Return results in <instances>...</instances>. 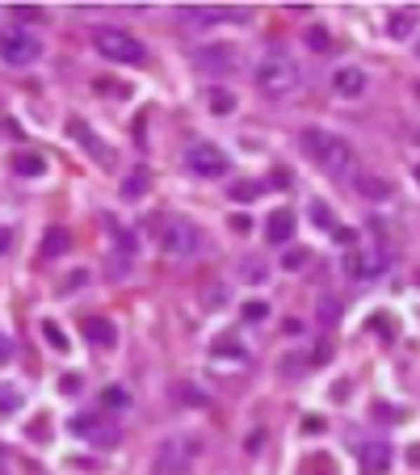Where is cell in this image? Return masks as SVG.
I'll return each mask as SVG.
<instances>
[{
    "mask_svg": "<svg viewBox=\"0 0 420 475\" xmlns=\"http://www.w3.org/2000/svg\"><path fill=\"white\" fill-rule=\"evenodd\" d=\"M252 80H257L261 97H269V101H286V97H294V93L303 88V67H299L294 55H286V51H269V55L257 59Z\"/></svg>",
    "mask_w": 420,
    "mask_h": 475,
    "instance_id": "obj_1",
    "label": "cell"
},
{
    "mask_svg": "<svg viewBox=\"0 0 420 475\" xmlns=\"http://www.w3.org/2000/svg\"><path fill=\"white\" fill-rule=\"evenodd\" d=\"M299 147H303V156L320 168V173H349L353 168V143L345 139V135H337V131H324V126H311V131H303V139H299Z\"/></svg>",
    "mask_w": 420,
    "mask_h": 475,
    "instance_id": "obj_2",
    "label": "cell"
},
{
    "mask_svg": "<svg viewBox=\"0 0 420 475\" xmlns=\"http://www.w3.org/2000/svg\"><path fill=\"white\" fill-rule=\"evenodd\" d=\"M93 46H97V55L109 59V63H139V59H143V42H139L130 29H122V25H101V29L93 34Z\"/></svg>",
    "mask_w": 420,
    "mask_h": 475,
    "instance_id": "obj_3",
    "label": "cell"
},
{
    "mask_svg": "<svg viewBox=\"0 0 420 475\" xmlns=\"http://www.w3.org/2000/svg\"><path fill=\"white\" fill-rule=\"evenodd\" d=\"M185 168H189L194 177H202V181H219V177L231 173V160H227V152H223L219 143L198 139V143L185 147Z\"/></svg>",
    "mask_w": 420,
    "mask_h": 475,
    "instance_id": "obj_4",
    "label": "cell"
},
{
    "mask_svg": "<svg viewBox=\"0 0 420 475\" xmlns=\"http://www.w3.org/2000/svg\"><path fill=\"white\" fill-rule=\"evenodd\" d=\"M67 434L80 438V442H93V446H101V450L118 446V438H122V434L109 425V417H105L101 408H93V413H76V417L67 421Z\"/></svg>",
    "mask_w": 420,
    "mask_h": 475,
    "instance_id": "obj_5",
    "label": "cell"
},
{
    "mask_svg": "<svg viewBox=\"0 0 420 475\" xmlns=\"http://www.w3.org/2000/svg\"><path fill=\"white\" fill-rule=\"evenodd\" d=\"M42 55V38L29 34V29H4L0 34V59L13 63V67H25Z\"/></svg>",
    "mask_w": 420,
    "mask_h": 475,
    "instance_id": "obj_6",
    "label": "cell"
},
{
    "mask_svg": "<svg viewBox=\"0 0 420 475\" xmlns=\"http://www.w3.org/2000/svg\"><path fill=\"white\" fill-rule=\"evenodd\" d=\"M160 248H164V253H172V257H194V253L202 248V232H198L189 219H177V223H168V227H164Z\"/></svg>",
    "mask_w": 420,
    "mask_h": 475,
    "instance_id": "obj_7",
    "label": "cell"
},
{
    "mask_svg": "<svg viewBox=\"0 0 420 475\" xmlns=\"http://www.w3.org/2000/svg\"><path fill=\"white\" fill-rule=\"evenodd\" d=\"M189 59H194V67H202V72H231V67L240 63V51L227 46V42H210V46H198Z\"/></svg>",
    "mask_w": 420,
    "mask_h": 475,
    "instance_id": "obj_8",
    "label": "cell"
},
{
    "mask_svg": "<svg viewBox=\"0 0 420 475\" xmlns=\"http://www.w3.org/2000/svg\"><path fill=\"white\" fill-rule=\"evenodd\" d=\"M185 467H189V446H185V442H177V438L160 442L151 475H185Z\"/></svg>",
    "mask_w": 420,
    "mask_h": 475,
    "instance_id": "obj_9",
    "label": "cell"
},
{
    "mask_svg": "<svg viewBox=\"0 0 420 475\" xmlns=\"http://www.w3.org/2000/svg\"><path fill=\"white\" fill-rule=\"evenodd\" d=\"M332 88H337L341 97H362V93L370 88V76H366L358 63H345V67L332 72Z\"/></svg>",
    "mask_w": 420,
    "mask_h": 475,
    "instance_id": "obj_10",
    "label": "cell"
},
{
    "mask_svg": "<svg viewBox=\"0 0 420 475\" xmlns=\"http://www.w3.org/2000/svg\"><path fill=\"white\" fill-rule=\"evenodd\" d=\"M80 333H84L97 349H109V345H114V337H118V333H114V324H109L105 316H84V320H80Z\"/></svg>",
    "mask_w": 420,
    "mask_h": 475,
    "instance_id": "obj_11",
    "label": "cell"
},
{
    "mask_svg": "<svg viewBox=\"0 0 420 475\" xmlns=\"http://www.w3.org/2000/svg\"><path fill=\"white\" fill-rule=\"evenodd\" d=\"M240 105V97L227 88V84H206V109L210 114H219V118H227L231 109Z\"/></svg>",
    "mask_w": 420,
    "mask_h": 475,
    "instance_id": "obj_12",
    "label": "cell"
},
{
    "mask_svg": "<svg viewBox=\"0 0 420 475\" xmlns=\"http://www.w3.org/2000/svg\"><path fill=\"white\" fill-rule=\"evenodd\" d=\"M353 185H358V194H362V198H370V202L391 198V181H387V177H374V173H353Z\"/></svg>",
    "mask_w": 420,
    "mask_h": 475,
    "instance_id": "obj_13",
    "label": "cell"
},
{
    "mask_svg": "<svg viewBox=\"0 0 420 475\" xmlns=\"http://www.w3.org/2000/svg\"><path fill=\"white\" fill-rule=\"evenodd\" d=\"M265 236H269L273 244H290V236H294V215H290V210H273L269 223H265Z\"/></svg>",
    "mask_w": 420,
    "mask_h": 475,
    "instance_id": "obj_14",
    "label": "cell"
},
{
    "mask_svg": "<svg viewBox=\"0 0 420 475\" xmlns=\"http://www.w3.org/2000/svg\"><path fill=\"white\" fill-rule=\"evenodd\" d=\"M13 173H17V177H42V173H46L42 152H17V156H13Z\"/></svg>",
    "mask_w": 420,
    "mask_h": 475,
    "instance_id": "obj_15",
    "label": "cell"
},
{
    "mask_svg": "<svg viewBox=\"0 0 420 475\" xmlns=\"http://www.w3.org/2000/svg\"><path fill=\"white\" fill-rule=\"evenodd\" d=\"M168 392H172V400H177V404H185V408H206V392H198L189 379H177Z\"/></svg>",
    "mask_w": 420,
    "mask_h": 475,
    "instance_id": "obj_16",
    "label": "cell"
},
{
    "mask_svg": "<svg viewBox=\"0 0 420 475\" xmlns=\"http://www.w3.org/2000/svg\"><path fill=\"white\" fill-rule=\"evenodd\" d=\"M72 248V236H67V227H50L46 236H42V257H63Z\"/></svg>",
    "mask_w": 420,
    "mask_h": 475,
    "instance_id": "obj_17",
    "label": "cell"
},
{
    "mask_svg": "<svg viewBox=\"0 0 420 475\" xmlns=\"http://www.w3.org/2000/svg\"><path fill=\"white\" fill-rule=\"evenodd\" d=\"M122 408H130V396L122 387H105L101 392V413L109 417V413H122Z\"/></svg>",
    "mask_w": 420,
    "mask_h": 475,
    "instance_id": "obj_18",
    "label": "cell"
},
{
    "mask_svg": "<svg viewBox=\"0 0 420 475\" xmlns=\"http://www.w3.org/2000/svg\"><path fill=\"white\" fill-rule=\"evenodd\" d=\"M72 135H76V139H80V143H84V147H88V152L97 156V160H109V152H105V147L97 143V135H93V131H88L84 122H72Z\"/></svg>",
    "mask_w": 420,
    "mask_h": 475,
    "instance_id": "obj_19",
    "label": "cell"
},
{
    "mask_svg": "<svg viewBox=\"0 0 420 475\" xmlns=\"http://www.w3.org/2000/svg\"><path fill=\"white\" fill-rule=\"evenodd\" d=\"M240 274H244V282H252V286H261V282L269 278V265H265L261 257H248V261H240Z\"/></svg>",
    "mask_w": 420,
    "mask_h": 475,
    "instance_id": "obj_20",
    "label": "cell"
},
{
    "mask_svg": "<svg viewBox=\"0 0 420 475\" xmlns=\"http://www.w3.org/2000/svg\"><path fill=\"white\" fill-rule=\"evenodd\" d=\"M387 29H391V38H412V29H416V17H412V13H391Z\"/></svg>",
    "mask_w": 420,
    "mask_h": 475,
    "instance_id": "obj_21",
    "label": "cell"
},
{
    "mask_svg": "<svg viewBox=\"0 0 420 475\" xmlns=\"http://www.w3.org/2000/svg\"><path fill=\"white\" fill-rule=\"evenodd\" d=\"M303 38H307V46H311V51H320V55H328V51H332V34H328L324 25H311Z\"/></svg>",
    "mask_w": 420,
    "mask_h": 475,
    "instance_id": "obj_22",
    "label": "cell"
},
{
    "mask_svg": "<svg viewBox=\"0 0 420 475\" xmlns=\"http://www.w3.org/2000/svg\"><path fill=\"white\" fill-rule=\"evenodd\" d=\"M261 198V181H236L231 185V202H252Z\"/></svg>",
    "mask_w": 420,
    "mask_h": 475,
    "instance_id": "obj_23",
    "label": "cell"
},
{
    "mask_svg": "<svg viewBox=\"0 0 420 475\" xmlns=\"http://www.w3.org/2000/svg\"><path fill=\"white\" fill-rule=\"evenodd\" d=\"M240 312H244V320H248V324H261V320H269V303H265V299H248Z\"/></svg>",
    "mask_w": 420,
    "mask_h": 475,
    "instance_id": "obj_24",
    "label": "cell"
},
{
    "mask_svg": "<svg viewBox=\"0 0 420 475\" xmlns=\"http://www.w3.org/2000/svg\"><path fill=\"white\" fill-rule=\"evenodd\" d=\"M42 333H46V341H50V349H59V354H67V337H63V328H59L55 320H42Z\"/></svg>",
    "mask_w": 420,
    "mask_h": 475,
    "instance_id": "obj_25",
    "label": "cell"
},
{
    "mask_svg": "<svg viewBox=\"0 0 420 475\" xmlns=\"http://www.w3.org/2000/svg\"><path fill=\"white\" fill-rule=\"evenodd\" d=\"M227 341H231V337H219V345H215L210 354H215V358H236V362H248V354H244L240 345H227Z\"/></svg>",
    "mask_w": 420,
    "mask_h": 475,
    "instance_id": "obj_26",
    "label": "cell"
},
{
    "mask_svg": "<svg viewBox=\"0 0 420 475\" xmlns=\"http://www.w3.org/2000/svg\"><path fill=\"white\" fill-rule=\"evenodd\" d=\"M21 408V392L17 387H0V413H13Z\"/></svg>",
    "mask_w": 420,
    "mask_h": 475,
    "instance_id": "obj_27",
    "label": "cell"
},
{
    "mask_svg": "<svg viewBox=\"0 0 420 475\" xmlns=\"http://www.w3.org/2000/svg\"><path fill=\"white\" fill-rule=\"evenodd\" d=\"M122 189H126V198H135V194H143V189H147V177H143V168H139L135 177H126V185H122Z\"/></svg>",
    "mask_w": 420,
    "mask_h": 475,
    "instance_id": "obj_28",
    "label": "cell"
},
{
    "mask_svg": "<svg viewBox=\"0 0 420 475\" xmlns=\"http://www.w3.org/2000/svg\"><path fill=\"white\" fill-rule=\"evenodd\" d=\"M366 467H370V471H374V467H379V471H387V446H379V450H366Z\"/></svg>",
    "mask_w": 420,
    "mask_h": 475,
    "instance_id": "obj_29",
    "label": "cell"
},
{
    "mask_svg": "<svg viewBox=\"0 0 420 475\" xmlns=\"http://www.w3.org/2000/svg\"><path fill=\"white\" fill-rule=\"evenodd\" d=\"M282 265H286V269H303V265H307V253H303V248H290V253L282 257Z\"/></svg>",
    "mask_w": 420,
    "mask_h": 475,
    "instance_id": "obj_30",
    "label": "cell"
},
{
    "mask_svg": "<svg viewBox=\"0 0 420 475\" xmlns=\"http://www.w3.org/2000/svg\"><path fill=\"white\" fill-rule=\"evenodd\" d=\"M311 215H316V223H320V227H332V215H328V206H324V202H311Z\"/></svg>",
    "mask_w": 420,
    "mask_h": 475,
    "instance_id": "obj_31",
    "label": "cell"
},
{
    "mask_svg": "<svg viewBox=\"0 0 420 475\" xmlns=\"http://www.w3.org/2000/svg\"><path fill=\"white\" fill-rule=\"evenodd\" d=\"M227 223H231V232H240V236H248V227H252V223H248V215H231Z\"/></svg>",
    "mask_w": 420,
    "mask_h": 475,
    "instance_id": "obj_32",
    "label": "cell"
},
{
    "mask_svg": "<svg viewBox=\"0 0 420 475\" xmlns=\"http://www.w3.org/2000/svg\"><path fill=\"white\" fill-rule=\"evenodd\" d=\"M202 299H206V303H223V299H227V290H223V286H215V290H202Z\"/></svg>",
    "mask_w": 420,
    "mask_h": 475,
    "instance_id": "obj_33",
    "label": "cell"
},
{
    "mask_svg": "<svg viewBox=\"0 0 420 475\" xmlns=\"http://www.w3.org/2000/svg\"><path fill=\"white\" fill-rule=\"evenodd\" d=\"M8 358H13V341H8V337H0V366H4Z\"/></svg>",
    "mask_w": 420,
    "mask_h": 475,
    "instance_id": "obj_34",
    "label": "cell"
},
{
    "mask_svg": "<svg viewBox=\"0 0 420 475\" xmlns=\"http://www.w3.org/2000/svg\"><path fill=\"white\" fill-rule=\"evenodd\" d=\"M8 240H13V236H8V227H0V253H8Z\"/></svg>",
    "mask_w": 420,
    "mask_h": 475,
    "instance_id": "obj_35",
    "label": "cell"
},
{
    "mask_svg": "<svg viewBox=\"0 0 420 475\" xmlns=\"http://www.w3.org/2000/svg\"><path fill=\"white\" fill-rule=\"evenodd\" d=\"M416 181H420V168H416Z\"/></svg>",
    "mask_w": 420,
    "mask_h": 475,
    "instance_id": "obj_36",
    "label": "cell"
},
{
    "mask_svg": "<svg viewBox=\"0 0 420 475\" xmlns=\"http://www.w3.org/2000/svg\"><path fill=\"white\" fill-rule=\"evenodd\" d=\"M416 51H420V42H416Z\"/></svg>",
    "mask_w": 420,
    "mask_h": 475,
    "instance_id": "obj_37",
    "label": "cell"
}]
</instances>
